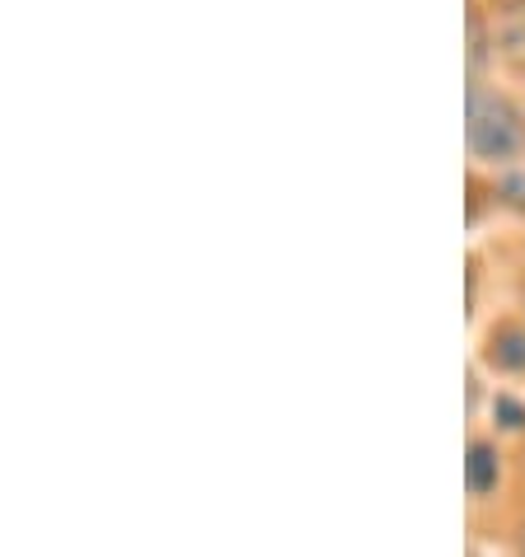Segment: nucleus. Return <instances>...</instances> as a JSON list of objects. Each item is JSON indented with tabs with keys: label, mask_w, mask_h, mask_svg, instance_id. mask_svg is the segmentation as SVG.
Listing matches in <instances>:
<instances>
[{
	"label": "nucleus",
	"mask_w": 525,
	"mask_h": 557,
	"mask_svg": "<svg viewBox=\"0 0 525 557\" xmlns=\"http://www.w3.org/2000/svg\"><path fill=\"white\" fill-rule=\"evenodd\" d=\"M492 417H498L502 431H525V404H516L512 394H498V398H492Z\"/></svg>",
	"instance_id": "nucleus-5"
},
{
	"label": "nucleus",
	"mask_w": 525,
	"mask_h": 557,
	"mask_svg": "<svg viewBox=\"0 0 525 557\" xmlns=\"http://www.w3.org/2000/svg\"><path fill=\"white\" fill-rule=\"evenodd\" d=\"M521 557H525V534H521Z\"/></svg>",
	"instance_id": "nucleus-8"
},
{
	"label": "nucleus",
	"mask_w": 525,
	"mask_h": 557,
	"mask_svg": "<svg viewBox=\"0 0 525 557\" xmlns=\"http://www.w3.org/2000/svg\"><path fill=\"white\" fill-rule=\"evenodd\" d=\"M469 154L484 164H512L516 154H525V113L498 95V89L469 85Z\"/></svg>",
	"instance_id": "nucleus-1"
},
{
	"label": "nucleus",
	"mask_w": 525,
	"mask_h": 557,
	"mask_svg": "<svg viewBox=\"0 0 525 557\" xmlns=\"http://www.w3.org/2000/svg\"><path fill=\"white\" fill-rule=\"evenodd\" d=\"M492 193H498L506 207H525V174H521V169H512V174H502L498 183H492Z\"/></svg>",
	"instance_id": "nucleus-6"
},
{
	"label": "nucleus",
	"mask_w": 525,
	"mask_h": 557,
	"mask_svg": "<svg viewBox=\"0 0 525 557\" xmlns=\"http://www.w3.org/2000/svg\"><path fill=\"white\" fill-rule=\"evenodd\" d=\"M484 356L498 370H512V375H521V370H525V323H502V329H492Z\"/></svg>",
	"instance_id": "nucleus-4"
},
{
	"label": "nucleus",
	"mask_w": 525,
	"mask_h": 557,
	"mask_svg": "<svg viewBox=\"0 0 525 557\" xmlns=\"http://www.w3.org/2000/svg\"><path fill=\"white\" fill-rule=\"evenodd\" d=\"M502 478V459H498V445L492 441H469V459H465V483L474 497H488Z\"/></svg>",
	"instance_id": "nucleus-3"
},
{
	"label": "nucleus",
	"mask_w": 525,
	"mask_h": 557,
	"mask_svg": "<svg viewBox=\"0 0 525 557\" xmlns=\"http://www.w3.org/2000/svg\"><path fill=\"white\" fill-rule=\"evenodd\" d=\"M492 48L506 66L525 71V0H492Z\"/></svg>",
	"instance_id": "nucleus-2"
},
{
	"label": "nucleus",
	"mask_w": 525,
	"mask_h": 557,
	"mask_svg": "<svg viewBox=\"0 0 525 557\" xmlns=\"http://www.w3.org/2000/svg\"><path fill=\"white\" fill-rule=\"evenodd\" d=\"M484 57H488V34H484V14H469V66L478 71L484 66Z\"/></svg>",
	"instance_id": "nucleus-7"
}]
</instances>
